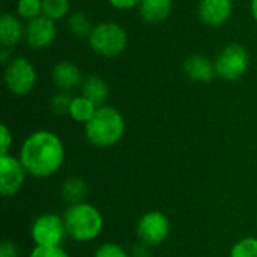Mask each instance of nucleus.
Listing matches in <instances>:
<instances>
[{
  "instance_id": "nucleus-1",
  "label": "nucleus",
  "mask_w": 257,
  "mask_h": 257,
  "mask_svg": "<svg viewBox=\"0 0 257 257\" xmlns=\"http://www.w3.org/2000/svg\"><path fill=\"white\" fill-rule=\"evenodd\" d=\"M18 158L29 176L47 179L54 176L65 164L62 139L48 130H36L20 146Z\"/></svg>"
},
{
  "instance_id": "nucleus-2",
  "label": "nucleus",
  "mask_w": 257,
  "mask_h": 257,
  "mask_svg": "<svg viewBox=\"0 0 257 257\" xmlns=\"http://www.w3.org/2000/svg\"><path fill=\"white\" fill-rule=\"evenodd\" d=\"M125 128L122 113L111 105H102L98 107L95 116L84 125V137L93 148L107 149L122 140Z\"/></svg>"
},
{
  "instance_id": "nucleus-3",
  "label": "nucleus",
  "mask_w": 257,
  "mask_h": 257,
  "mask_svg": "<svg viewBox=\"0 0 257 257\" xmlns=\"http://www.w3.org/2000/svg\"><path fill=\"white\" fill-rule=\"evenodd\" d=\"M62 217L68 238L75 242H92L99 238L104 229L101 211L89 202L68 205Z\"/></svg>"
},
{
  "instance_id": "nucleus-4",
  "label": "nucleus",
  "mask_w": 257,
  "mask_h": 257,
  "mask_svg": "<svg viewBox=\"0 0 257 257\" xmlns=\"http://www.w3.org/2000/svg\"><path fill=\"white\" fill-rule=\"evenodd\" d=\"M87 42L90 50L98 56L113 59L126 50L128 33L120 24L114 21H101L93 26Z\"/></svg>"
},
{
  "instance_id": "nucleus-5",
  "label": "nucleus",
  "mask_w": 257,
  "mask_h": 257,
  "mask_svg": "<svg viewBox=\"0 0 257 257\" xmlns=\"http://www.w3.org/2000/svg\"><path fill=\"white\" fill-rule=\"evenodd\" d=\"M36 78L38 74L35 65L23 56L12 57L3 71L5 86L15 96L29 95L36 84Z\"/></svg>"
},
{
  "instance_id": "nucleus-6",
  "label": "nucleus",
  "mask_w": 257,
  "mask_h": 257,
  "mask_svg": "<svg viewBox=\"0 0 257 257\" xmlns=\"http://www.w3.org/2000/svg\"><path fill=\"white\" fill-rule=\"evenodd\" d=\"M214 63L217 77L226 81H235L248 71L250 54L242 44L230 42L218 53Z\"/></svg>"
},
{
  "instance_id": "nucleus-7",
  "label": "nucleus",
  "mask_w": 257,
  "mask_h": 257,
  "mask_svg": "<svg viewBox=\"0 0 257 257\" xmlns=\"http://www.w3.org/2000/svg\"><path fill=\"white\" fill-rule=\"evenodd\" d=\"M66 236L63 217L54 212L41 214L30 227V238L35 247H62Z\"/></svg>"
},
{
  "instance_id": "nucleus-8",
  "label": "nucleus",
  "mask_w": 257,
  "mask_h": 257,
  "mask_svg": "<svg viewBox=\"0 0 257 257\" xmlns=\"http://www.w3.org/2000/svg\"><path fill=\"white\" fill-rule=\"evenodd\" d=\"M170 220L169 217L157 209L145 212L137 221V236L139 241L152 247L161 245L170 235Z\"/></svg>"
},
{
  "instance_id": "nucleus-9",
  "label": "nucleus",
  "mask_w": 257,
  "mask_h": 257,
  "mask_svg": "<svg viewBox=\"0 0 257 257\" xmlns=\"http://www.w3.org/2000/svg\"><path fill=\"white\" fill-rule=\"evenodd\" d=\"M27 172L18 157L0 155V194L6 199L18 194L26 182Z\"/></svg>"
},
{
  "instance_id": "nucleus-10",
  "label": "nucleus",
  "mask_w": 257,
  "mask_h": 257,
  "mask_svg": "<svg viewBox=\"0 0 257 257\" xmlns=\"http://www.w3.org/2000/svg\"><path fill=\"white\" fill-rule=\"evenodd\" d=\"M57 38V26L51 18L41 15L32 21L26 23L24 41L32 50L41 51L53 45Z\"/></svg>"
},
{
  "instance_id": "nucleus-11",
  "label": "nucleus",
  "mask_w": 257,
  "mask_h": 257,
  "mask_svg": "<svg viewBox=\"0 0 257 257\" xmlns=\"http://www.w3.org/2000/svg\"><path fill=\"white\" fill-rule=\"evenodd\" d=\"M233 14L232 0H200L197 6L199 20L209 27L224 26Z\"/></svg>"
},
{
  "instance_id": "nucleus-12",
  "label": "nucleus",
  "mask_w": 257,
  "mask_h": 257,
  "mask_svg": "<svg viewBox=\"0 0 257 257\" xmlns=\"http://www.w3.org/2000/svg\"><path fill=\"white\" fill-rule=\"evenodd\" d=\"M51 80L57 90L60 92H71L75 87H80L83 83V75L80 68L69 62V60H62L57 62L51 71Z\"/></svg>"
},
{
  "instance_id": "nucleus-13",
  "label": "nucleus",
  "mask_w": 257,
  "mask_h": 257,
  "mask_svg": "<svg viewBox=\"0 0 257 257\" xmlns=\"http://www.w3.org/2000/svg\"><path fill=\"white\" fill-rule=\"evenodd\" d=\"M184 72L190 80L199 83H211L217 77L214 60L202 54L188 56L184 62Z\"/></svg>"
},
{
  "instance_id": "nucleus-14",
  "label": "nucleus",
  "mask_w": 257,
  "mask_h": 257,
  "mask_svg": "<svg viewBox=\"0 0 257 257\" xmlns=\"http://www.w3.org/2000/svg\"><path fill=\"white\" fill-rule=\"evenodd\" d=\"M26 26L18 15L3 12L0 15V44L2 47L14 48L24 39Z\"/></svg>"
},
{
  "instance_id": "nucleus-15",
  "label": "nucleus",
  "mask_w": 257,
  "mask_h": 257,
  "mask_svg": "<svg viewBox=\"0 0 257 257\" xmlns=\"http://www.w3.org/2000/svg\"><path fill=\"white\" fill-rule=\"evenodd\" d=\"M173 0H142L139 5L140 18L148 24H160L172 14Z\"/></svg>"
},
{
  "instance_id": "nucleus-16",
  "label": "nucleus",
  "mask_w": 257,
  "mask_h": 257,
  "mask_svg": "<svg viewBox=\"0 0 257 257\" xmlns=\"http://www.w3.org/2000/svg\"><path fill=\"white\" fill-rule=\"evenodd\" d=\"M81 95L95 102L98 107L107 105V99L110 96V87L108 83L96 74H90L84 77L81 86H80Z\"/></svg>"
},
{
  "instance_id": "nucleus-17",
  "label": "nucleus",
  "mask_w": 257,
  "mask_h": 257,
  "mask_svg": "<svg viewBox=\"0 0 257 257\" xmlns=\"http://www.w3.org/2000/svg\"><path fill=\"white\" fill-rule=\"evenodd\" d=\"M60 196L68 205L86 202L87 196V184L80 176H68L60 185Z\"/></svg>"
},
{
  "instance_id": "nucleus-18",
  "label": "nucleus",
  "mask_w": 257,
  "mask_h": 257,
  "mask_svg": "<svg viewBox=\"0 0 257 257\" xmlns=\"http://www.w3.org/2000/svg\"><path fill=\"white\" fill-rule=\"evenodd\" d=\"M92 20L89 18V15L83 11H74L68 15L66 18V29L68 32L78 39H87L93 30Z\"/></svg>"
},
{
  "instance_id": "nucleus-19",
  "label": "nucleus",
  "mask_w": 257,
  "mask_h": 257,
  "mask_svg": "<svg viewBox=\"0 0 257 257\" xmlns=\"http://www.w3.org/2000/svg\"><path fill=\"white\" fill-rule=\"evenodd\" d=\"M96 110H98V105L95 102H92L90 99H87L83 95H78V96L72 98V102H71L68 114L71 116L72 120L86 125L95 116Z\"/></svg>"
},
{
  "instance_id": "nucleus-20",
  "label": "nucleus",
  "mask_w": 257,
  "mask_h": 257,
  "mask_svg": "<svg viewBox=\"0 0 257 257\" xmlns=\"http://www.w3.org/2000/svg\"><path fill=\"white\" fill-rule=\"evenodd\" d=\"M42 15L51 18L53 21H60L68 18L71 14V0H41Z\"/></svg>"
},
{
  "instance_id": "nucleus-21",
  "label": "nucleus",
  "mask_w": 257,
  "mask_h": 257,
  "mask_svg": "<svg viewBox=\"0 0 257 257\" xmlns=\"http://www.w3.org/2000/svg\"><path fill=\"white\" fill-rule=\"evenodd\" d=\"M229 257H257V238L245 236L236 241L229 251Z\"/></svg>"
},
{
  "instance_id": "nucleus-22",
  "label": "nucleus",
  "mask_w": 257,
  "mask_h": 257,
  "mask_svg": "<svg viewBox=\"0 0 257 257\" xmlns=\"http://www.w3.org/2000/svg\"><path fill=\"white\" fill-rule=\"evenodd\" d=\"M17 15L24 21H32L42 15V2L41 0H18L17 2Z\"/></svg>"
},
{
  "instance_id": "nucleus-23",
  "label": "nucleus",
  "mask_w": 257,
  "mask_h": 257,
  "mask_svg": "<svg viewBox=\"0 0 257 257\" xmlns=\"http://www.w3.org/2000/svg\"><path fill=\"white\" fill-rule=\"evenodd\" d=\"M72 98L69 95V92H60L57 90L51 98H50V102H48V107H50V111L56 116H63V114H68L69 113V107H71V102H72Z\"/></svg>"
},
{
  "instance_id": "nucleus-24",
  "label": "nucleus",
  "mask_w": 257,
  "mask_h": 257,
  "mask_svg": "<svg viewBox=\"0 0 257 257\" xmlns=\"http://www.w3.org/2000/svg\"><path fill=\"white\" fill-rule=\"evenodd\" d=\"M93 257H131V254L117 242H104L95 250Z\"/></svg>"
},
{
  "instance_id": "nucleus-25",
  "label": "nucleus",
  "mask_w": 257,
  "mask_h": 257,
  "mask_svg": "<svg viewBox=\"0 0 257 257\" xmlns=\"http://www.w3.org/2000/svg\"><path fill=\"white\" fill-rule=\"evenodd\" d=\"M27 257H71L62 247H33Z\"/></svg>"
},
{
  "instance_id": "nucleus-26",
  "label": "nucleus",
  "mask_w": 257,
  "mask_h": 257,
  "mask_svg": "<svg viewBox=\"0 0 257 257\" xmlns=\"http://www.w3.org/2000/svg\"><path fill=\"white\" fill-rule=\"evenodd\" d=\"M0 140H2V149H0V155H9L14 139H12V131L9 130L8 125H2L0 128Z\"/></svg>"
},
{
  "instance_id": "nucleus-27",
  "label": "nucleus",
  "mask_w": 257,
  "mask_h": 257,
  "mask_svg": "<svg viewBox=\"0 0 257 257\" xmlns=\"http://www.w3.org/2000/svg\"><path fill=\"white\" fill-rule=\"evenodd\" d=\"M0 257H20L18 245L11 239H5L0 244Z\"/></svg>"
},
{
  "instance_id": "nucleus-28",
  "label": "nucleus",
  "mask_w": 257,
  "mask_h": 257,
  "mask_svg": "<svg viewBox=\"0 0 257 257\" xmlns=\"http://www.w3.org/2000/svg\"><path fill=\"white\" fill-rule=\"evenodd\" d=\"M108 5L117 11H130L133 8H139L142 0H107Z\"/></svg>"
},
{
  "instance_id": "nucleus-29",
  "label": "nucleus",
  "mask_w": 257,
  "mask_h": 257,
  "mask_svg": "<svg viewBox=\"0 0 257 257\" xmlns=\"http://www.w3.org/2000/svg\"><path fill=\"white\" fill-rule=\"evenodd\" d=\"M149 251H151L149 245H146L143 242H139L137 245H134L131 257H149Z\"/></svg>"
},
{
  "instance_id": "nucleus-30",
  "label": "nucleus",
  "mask_w": 257,
  "mask_h": 257,
  "mask_svg": "<svg viewBox=\"0 0 257 257\" xmlns=\"http://www.w3.org/2000/svg\"><path fill=\"white\" fill-rule=\"evenodd\" d=\"M11 60H12V48L2 47L0 48V62H2V65L6 66Z\"/></svg>"
},
{
  "instance_id": "nucleus-31",
  "label": "nucleus",
  "mask_w": 257,
  "mask_h": 257,
  "mask_svg": "<svg viewBox=\"0 0 257 257\" xmlns=\"http://www.w3.org/2000/svg\"><path fill=\"white\" fill-rule=\"evenodd\" d=\"M250 11H251V15L254 18V21L257 23V0H251L250 2Z\"/></svg>"
}]
</instances>
